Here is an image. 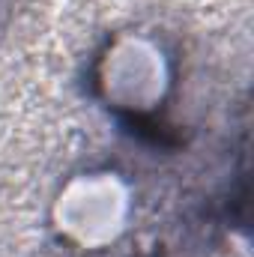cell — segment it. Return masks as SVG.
Segmentation results:
<instances>
[{"label": "cell", "instance_id": "6da1fadb", "mask_svg": "<svg viewBox=\"0 0 254 257\" xmlns=\"http://www.w3.org/2000/svg\"><path fill=\"white\" fill-rule=\"evenodd\" d=\"M171 60L147 36H117L99 63L105 102L135 117L153 114L171 93Z\"/></svg>", "mask_w": 254, "mask_h": 257}, {"label": "cell", "instance_id": "7a4b0ae2", "mask_svg": "<svg viewBox=\"0 0 254 257\" xmlns=\"http://www.w3.org/2000/svg\"><path fill=\"white\" fill-rule=\"evenodd\" d=\"M129 209L126 183L117 174L96 171L66 183L54 206V221L72 245L105 248L126 230Z\"/></svg>", "mask_w": 254, "mask_h": 257}]
</instances>
